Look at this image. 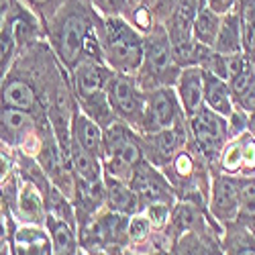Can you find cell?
<instances>
[{"label":"cell","mask_w":255,"mask_h":255,"mask_svg":"<svg viewBox=\"0 0 255 255\" xmlns=\"http://www.w3.org/2000/svg\"><path fill=\"white\" fill-rule=\"evenodd\" d=\"M96 35L104 61L113 72L133 76L143 66V39L119 14L96 16Z\"/></svg>","instance_id":"cell-1"},{"label":"cell","mask_w":255,"mask_h":255,"mask_svg":"<svg viewBox=\"0 0 255 255\" xmlns=\"http://www.w3.org/2000/svg\"><path fill=\"white\" fill-rule=\"evenodd\" d=\"M94 31L90 12L84 8L78 0H72L66 4L55 20V25L49 31L51 43L57 51V57L70 72L78 66V61L84 57V47L90 33Z\"/></svg>","instance_id":"cell-2"},{"label":"cell","mask_w":255,"mask_h":255,"mask_svg":"<svg viewBox=\"0 0 255 255\" xmlns=\"http://www.w3.org/2000/svg\"><path fill=\"white\" fill-rule=\"evenodd\" d=\"M143 84H149V88L172 86L178 80L180 66L174 59L172 41H169L167 29L157 25L149 29V35L143 39Z\"/></svg>","instance_id":"cell-3"},{"label":"cell","mask_w":255,"mask_h":255,"mask_svg":"<svg viewBox=\"0 0 255 255\" xmlns=\"http://www.w3.org/2000/svg\"><path fill=\"white\" fill-rule=\"evenodd\" d=\"M180 119L182 104L169 86H159L143 94V115L139 125L143 133H155L174 127L180 123Z\"/></svg>","instance_id":"cell-4"},{"label":"cell","mask_w":255,"mask_h":255,"mask_svg":"<svg viewBox=\"0 0 255 255\" xmlns=\"http://www.w3.org/2000/svg\"><path fill=\"white\" fill-rule=\"evenodd\" d=\"M104 92L111 100V106L119 119H125L127 123L141 125L143 115V94L133 86V82L125 74L111 72L104 84Z\"/></svg>","instance_id":"cell-5"},{"label":"cell","mask_w":255,"mask_h":255,"mask_svg":"<svg viewBox=\"0 0 255 255\" xmlns=\"http://www.w3.org/2000/svg\"><path fill=\"white\" fill-rule=\"evenodd\" d=\"M129 186L139 196V202L145 206L149 204H174V190L169 182L149 163L147 159L139 161L133 169V176L129 180Z\"/></svg>","instance_id":"cell-6"},{"label":"cell","mask_w":255,"mask_h":255,"mask_svg":"<svg viewBox=\"0 0 255 255\" xmlns=\"http://www.w3.org/2000/svg\"><path fill=\"white\" fill-rule=\"evenodd\" d=\"M190 127H192L196 143L208 157L223 153V145L227 139V125L223 121V115L215 113L204 104L190 117Z\"/></svg>","instance_id":"cell-7"},{"label":"cell","mask_w":255,"mask_h":255,"mask_svg":"<svg viewBox=\"0 0 255 255\" xmlns=\"http://www.w3.org/2000/svg\"><path fill=\"white\" fill-rule=\"evenodd\" d=\"M104 157L121 159L133 167L145 159L139 137L133 135L129 125L115 121L109 129H104Z\"/></svg>","instance_id":"cell-8"},{"label":"cell","mask_w":255,"mask_h":255,"mask_svg":"<svg viewBox=\"0 0 255 255\" xmlns=\"http://www.w3.org/2000/svg\"><path fill=\"white\" fill-rule=\"evenodd\" d=\"M139 143L147 161L153 165H165L174 161V155L178 153V147L182 143V133L178 131V125H174L155 133H145L139 137Z\"/></svg>","instance_id":"cell-9"},{"label":"cell","mask_w":255,"mask_h":255,"mask_svg":"<svg viewBox=\"0 0 255 255\" xmlns=\"http://www.w3.org/2000/svg\"><path fill=\"white\" fill-rule=\"evenodd\" d=\"M35 131L31 113L0 104V141L8 147H23Z\"/></svg>","instance_id":"cell-10"},{"label":"cell","mask_w":255,"mask_h":255,"mask_svg":"<svg viewBox=\"0 0 255 255\" xmlns=\"http://www.w3.org/2000/svg\"><path fill=\"white\" fill-rule=\"evenodd\" d=\"M178 98L182 104V111L186 113V117L190 119L198 109L204 106V76H202V68L200 66H186L178 80Z\"/></svg>","instance_id":"cell-11"},{"label":"cell","mask_w":255,"mask_h":255,"mask_svg":"<svg viewBox=\"0 0 255 255\" xmlns=\"http://www.w3.org/2000/svg\"><path fill=\"white\" fill-rule=\"evenodd\" d=\"M113 70H109L100 61L84 57L78 61V66L72 70V78H74V88H76V96L78 98H86L92 96L98 90H104L106 78H109Z\"/></svg>","instance_id":"cell-12"},{"label":"cell","mask_w":255,"mask_h":255,"mask_svg":"<svg viewBox=\"0 0 255 255\" xmlns=\"http://www.w3.org/2000/svg\"><path fill=\"white\" fill-rule=\"evenodd\" d=\"M37 102H39V96L31 82H27L20 76H10V74L4 76L2 88H0V104L33 113L37 109Z\"/></svg>","instance_id":"cell-13"},{"label":"cell","mask_w":255,"mask_h":255,"mask_svg":"<svg viewBox=\"0 0 255 255\" xmlns=\"http://www.w3.org/2000/svg\"><path fill=\"white\" fill-rule=\"evenodd\" d=\"M72 137L84 147L86 151L96 155L98 159L104 157V131L102 127L92 121L82 109H74L72 115Z\"/></svg>","instance_id":"cell-14"},{"label":"cell","mask_w":255,"mask_h":255,"mask_svg":"<svg viewBox=\"0 0 255 255\" xmlns=\"http://www.w3.org/2000/svg\"><path fill=\"white\" fill-rule=\"evenodd\" d=\"M212 212L217 219L229 223L239 215V182L233 178H217L212 186Z\"/></svg>","instance_id":"cell-15"},{"label":"cell","mask_w":255,"mask_h":255,"mask_svg":"<svg viewBox=\"0 0 255 255\" xmlns=\"http://www.w3.org/2000/svg\"><path fill=\"white\" fill-rule=\"evenodd\" d=\"M104 188H106V204H109L111 210L125 217H131L139 210V204H141L139 196L129 186V182H123L104 174Z\"/></svg>","instance_id":"cell-16"},{"label":"cell","mask_w":255,"mask_h":255,"mask_svg":"<svg viewBox=\"0 0 255 255\" xmlns=\"http://www.w3.org/2000/svg\"><path fill=\"white\" fill-rule=\"evenodd\" d=\"M202 76H204V104L223 117H231L233 92H231V86L227 84V80H223L221 76L212 74L204 68H202Z\"/></svg>","instance_id":"cell-17"},{"label":"cell","mask_w":255,"mask_h":255,"mask_svg":"<svg viewBox=\"0 0 255 255\" xmlns=\"http://www.w3.org/2000/svg\"><path fill=\"white\" fill-rule=\"evenodd\" d=\"M68 157L72 161V167H74L78 180H84L88 184L102 182V163H100V159L96 155H92L90 151L84 149L74 137H70Z\"/></svg>","instance_id":"cell-18"},{"label":"cell","mask_w":255,"mask_h":255,"mask_svg":"<svg viewBox=\"0 0 255 255\" xmlns=\"http://www.w3.org/2000/svg\"><path fill=\"white\" fill-rule=\"evenodd\" d=\"M45 227L49 231V239H51L53 253H59V255L78 253L76 233H74V227H72L70 221L47 212V215H45Z\"/></svg>","instance_id":"cell-19"},{"label":"cell","mask_w":255,"mask_h":255,"mask_svg":"<svg viewBox=\"0 0 255 255\" xmlns=\"http://www.w3.org/2000/svg\"><path fill=\"white\" fill-rule=\"evenodd\" d=\"M212 49L221 55L241 53V49H243V27H241L239 14L227 12L225 18H221V29H219V35H217L215 47Z\"/></svg>","instance_id":"cell-20"},{"label":"cell","mask_w":255,"mask_h":255,"mask_svg":"<svg viewBox=\"0 0 255 255\" xmlns=\"http://www.w3.org/2000/svg\"><path fill=\"white\" fill-rule=\"evenodd\" d=\"M16 206H18V217L23 221L33 223V225L45 223V202L33 184H25L20 188Z\"/></svg>","instance_id":"cell-21"},{"label":"cell","mask_w":255,"mask_h":255,"mask_svg":"<svg viewBox=\"0 0 255 255\" xmlns=\"http://www.w3.org/2000/svg\"><path fill=\"white\" fill-rule=\"evenodd\" d=\"M221 29V16L210 10L208 6H198L196 16H194V25H192V33L198 43L206 45V47H215V41Z\"/></svg>","instance_id":"cell-22"},{"label":"cell","mask_w":255,"mask_h":255,"mask_svg":"<svg viewBox=\"0 0 255 255\" xmlns=\"http://www.w3.org/2000/svg\"><path fill=\"white\" fill-rule=\"evenodd\" d=\"M80 102H82V111L86 113L92 121H96L102 129H109L115 121H119V117L115 115L111 100H109V96H106L104 90H98V92H94L92 96H86V98H80Z\"/></svg>","instance_id":"cell-23"},{"label":"cell","mask_w":255,"mask_h":255,"mask_svg":"<svg viewBox=\"0 0 255 255\" xmlns=\"http://www.w3.org/2000/svg\"><path fill=\"white\" fill-rule=\"evenodd\" d=\"M12 249L14 253H53L51 239L45 237V233L41 229L29 225L16 231Z\"/></svg>","instance_id":"cell-24"},{"label":"cell","mask_w":255,"mask_h":255,"mask_svg":"<svg viewBox=\"0 0 255 255\" xmlns=\"http://www.w3.org/2000/svg\"><path fill=\"white\" fill-rule=\"evenodd\" d=\"M241 223L255 231V180L239 182V215Z\"/></svg>","instance_id":"cell-25"},{"label":"cell","mask_w":255,"mask_h":255,"mask_svg":"<svg viewBox=\"0 0 255 255\" xmlns=\"http://www.w3.org/2000/svg\"><path fill=\"white\" fill-rule=\"evenodd\" d=\"M225 249L227 253H255V237L245 231H229Z\"/></svg>","instance_id":"cell-26"},{"label":"cell","mask_w":255,"mask_h":255,"mask_svg":"<svg viewBox=\"0 0 255 255\" xmlns=\"http://www.w3.org/2000/svg\"><path fill=\"white\" fill-rule=\"evenodd\" d=\"M149 231H151V221L147 219V217L137 215V217H133V219L129 221V229H127V235L131 237V241L139 243V241L147 239Z\"/></svg>","instance_id":"cell-27"},{"label":"cell","mask_w":255,"mask_h":255,"mask_svg":"<svg viewBox=\"0 0 255 255\" xmlns=\"http://www.w3.org/2000/svg\"><path fill=\"white\" fill-rule=\"evenodd\" d=\"M241 165V145H229L227 149L223 151V167L227 172H237Z\"/></svg>","instance_id":"cell-28"},{"label":"cell","mask_w":255,"mask_h":255,"mask_svg":"<svg viewBox=\"0 0 255 255\" xmlns=\"http://www.w3.org/2000/svg\"><path fill=\"white\" fill-rule=\"evenodd\" d=\"M169 206L172 204H149L147 206V219L151 221V227H163L169 217Z\"/></svg>","instance_id":"cell-29"},{"label":"cell","mask_w":255,"mask_h":255,"mask_svg":"<svg viewBox=\"0 0 255 255\" xmlns=\"http://www.w3.org/2000/svg\"><path fill=\"white\" fill-rule=\"evenodd\" d=\"M243 47L247 51V57L255 61V16H251L243 25Z\"/></svg>","instance_id":"cell-30"},{"label":"cell","mask_w":255,"mask_h":255,"mask_svg":"<svg viewBox=\"0 0 255 255\" xmlns=\"http://www.w3.org/2000/svg\"><path fill=\"white\" fill-rule=\"evenodd\" d=\"M94 6H98L104 14H119L123 8H127L129 0H92Z\"/></svg>","instance_id":"cell-31"},{"label":"cell","mask_w":255,"mask_h":255,"mask_svg":"<svg viewBox=\"0 0 255 255\" xmlns=\"http://www.w3.org/2000/svg\"><path fill=\"white\" fill-rule=\"evenodd\" d=\"M241 165L245 172H253L255 169V141H247L241 147Z\"/></svg>","instance_id":"cell-32"},{"label":"cell","mask_w":255,"mask_h":255,"mask_svg":"<svg viewBox=\"0 0 255 255\" xmlns=\"http://www.w3.org/2000/svg\"><path fill=\"white\" fill-rule=\"evenodd\" d=\"M237 102L241 104V109H245V111H249V113L255 111V84H253V86H249L243 94L237 96Z\"/></svg>","instance_id":"cell-33"},{"label":"cell","mask_w":255,"mask_h":255,"mask_svg":"<svg viewBox=\"0 0 255 255\" xmlns=\"http://www.w3.org/2000/svg\"><path fill=\"white\" fill-rule=\"evenodd\" d=\"M247 129V119L241 111H233L231 113V133L237 135V133H243Z\"/></svg>","instance_id":"cell-34"},{"label":"cell","mask_w":255,"mask_h":255,"mask_svg":"<svg viewBox=\"0 0 255 255\" xmlns=\"http://www.w3.org/2000/svg\"><path fill=\"white\" fill-rule=\"evenodd\" d=\"M233 4H235V0H206V6L217 14H227Z\"/></svg>","instance_id":"cell-35"},{"label":"cell","mask_w":255,"mask_h":255,"mask_svg":"<svg viewBox=\"0 0 255 255\" xmlns=\"http://www.w3.org/2000/svg\"><path fill=\"white\" fill-rule=\"evenodd\" d=\"M10 169H12L10 157H8L6 153L0 151V184H4V182L10 178Z\"/></svg>","instance_id":"cell-36"},{"label":"cell","mask_w":255,"mask_h":255,"mask_svg":"<svg viewBox=\"0 0 255 255\" xmlns=\"http://www.w3.org/2000/svg\"><path fill=\"white\" fill-rule=\"evenodd\" d=\"M53 2V0H25V4H29L33 10H37L39 14H43V10Z\"/></svg>","instance_id":"cell-37"},{"label":"cell","mask_w":255,"mask_h":255,"mask_svg":"<svg viewBox=\"0 0 255 255\" xmlns=\"http://www.w3.org/2000/svg\"><path fill=\"white\" fill-rule=\"evenodd\" d=\"M247 127H249V131L255 135V111H253V113H251V117L247 119Z\"/></svg>","instance_id":"cell-38"},{"label":"cell","mask_w":255,"mask_h":255,"mask_svg":"<svg viewBox=\"0 0 255 255\" xmlns=\"http://www.w3.org/2000/svg\"><path fill=\"white\" fill-rule=\"evenodd\" d=\"M239 2H241L245 8H249V6H253V4H255V0H239Z\"/></svg>","instance_id":"cell-39"}]
</instances>
